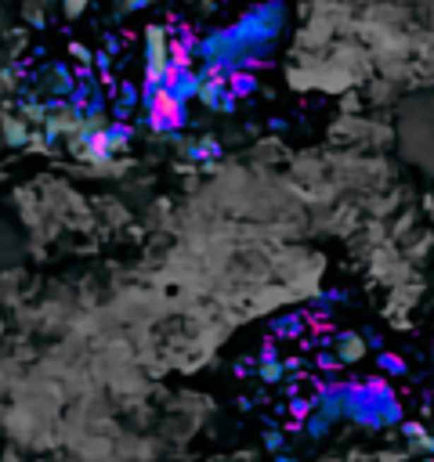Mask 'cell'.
<instances>
[{"instance_id": "1", "label": "cell", "mask_w": 434, "mask_h": 462, "mask_svg": "<svg viewBox=\"0 0 434 462\" xmlns=\"http://www.w3.org/2000/svg\"><path fill=\"white\" fill-rule=\"evenodd\" d=\"M145 105H148V123H152L156 130H177L181 123H184L181 95H174V90L163 87V83H152V87H148Z\"/></svg>"}, {"instance_id": "2", "label": "cell", "mask_w": 434, "mask_h": 462, "mask_svg": "<svg viewBox=\"0 0 434 462\" xmlns=\"http://www.w3.org/2000/svg\"><path fill=\"white\" fill-rule=\"evenodd\" d=\"M145 58H148L145 80L152 87V83L163 80V69H167V61H170V54H167V29L163 25H148L145 29Z\"/></svg>"}, {"instance_id": "3", "label": "cell", "mask_w": 434, "mask_h": 462, "mask_svg": "<svg viewBox=\"0 0 434 462\" xmlns=\"http://www.w3.org/2000/svg\"><path fill=\"white\" fill-rule=\"evenodd\" d=\"M44 127H47V138H58V134L76 130V119H73L69 109L66 112H51V116H44Z\"/></svg>"}, {"instance_id": "4", "label": "cell", "mask_w": 434, "mask_h": 462, "mask_svg": "<svg viewBox=\"0 0 434 462\" xmlns=\"http://www.w3.org/2000/svg\"><path fill=\"white\" fill-rule=\"evenodd\" d=\"M4 138L11 145H25V123L22 119H4Z\"/></svg>"}, {"instance_id": "5", "label": "cell", "mask_w": 434, "mask_h": 462, "mask_svg": "<svg viewBox=\"0 0 434 462\" xmlns=\"http://www.w3.org/2000/svg\"><path fill=\"white\" fill-rule=\"evenodd\" d=\"M358 358H362V344L355 336H344L340 340V361H358Z\"/></svg>"}, {"instance_id": "6", "label": "cell", "mask_w": 434, "mask_h": 462, "mask_svg": "<svg viewBox=\"0 0 434 462\" xmlns=\"http://www.w3.org/2000/svg\"><path fill=\"white\" fill-rule=\"evenodd\" d=\"M254 80L250 76H228V95H250Z\"/></svg>"}, {"instance_id": "7", "label": "cell", "mask_w": 434, "mask_h": 462, "mask_svg": "<svg viewBox=\"0 0 434 462\" xmlns=\"http://www.w3.org/2000/svg\"><path fill=\"white\" fill-rule=\"evenodd\" d=\"M87 4H90V0H66V4H61V11H66V18H80Z\"/></svg>"}, {"instance_id": "8", "label": "cell", "mask_w": 434, "mask_h": 462, "mask_svg": "<svg viewBox=\"0 0 434 462\" xmlns=\"http://www.w3.org/2000/svg\"><path fill=\"white\" fill-rule=\"evenodd\" d=\"M278 376H283V368H278L271 358H264V368H261V379H268V383H275Z\"/></svg>"}, {"instance_id": "9", "label": "cell", "mask_w": 434, "mask_h": 462, "mask_svg": "<svg viewBox=\"0 0 434 462\" xmlns=\"http://www.w3.org/2000/svg\"><path fill=\"white\" fill-rule=\"evenodd\" d=\"M290 412H293L297 419H307V412H312V405H307V401H293V405H290Z\"/></svg>"}, {"instance_id": "10", "label": "cell", "mask_w": 434, "mask_h": 462, "mask_svg": "<svg viewBox=\"0 0 434 462\" xmlns=\"http://www.w3.org/2000/svg\"><path fill=\"white\" fill-rule=\"evenodd\" d=\"M69 51H73V58H80V61H90V54H87V47H80V44H73Z\"/></svg>"}, {"instance_id": "11", "label": "cell", "mask_w": 434, "mask_h": 462, "mask_svg": "<svg viewBox=\"0 0 434 462\" xmlns=\"http://www.w3.org/2000/svg\"><path fill=\"white\" fill-rule=\"evenodd\" d=\"M148 0H123V11H134V8H145Z\"/></svg>"}]
</instances>
